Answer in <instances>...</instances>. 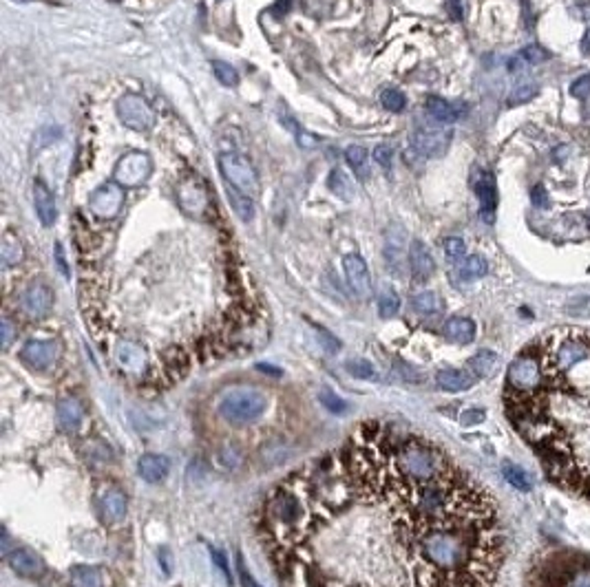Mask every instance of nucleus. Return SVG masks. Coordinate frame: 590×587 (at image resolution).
<instances>
[{
    "instance_id": "f257e3e1",
    "label": "nucleus",
    "mask_w": 590,
    "mask_h": 587,
    "mask_svg": "<svg viewBox=\"0 0 590 587\" xmlns=\"http://www.w3.org/2000/svg\"><path fill=\"white\" fill-rule=\"evenodd\" d=\"M541 367L529 391H507V415L522 437L553 433L590 442V341L586 331H557L529 347ZM549 479L590 502V444L537 437L529 442Z\"/></svg>"
},
{
    "instance_id": "f03ea898",
    "label": "nucleus",
    "mask_w": 590,
    "mask_h": 587,
    "mask_svg": "<svg viewBox=\"0 0 590 587\" xmlns=\"http://www.w3.org/2000/svg\"><path fill=\"white\" fill-rule=\"evenodd\" d=\"M268 395L259 389H233L217 400V415L233 426H250L263 417Z\"/></svg>"
},
{
    "instance_id": "7ed1b4c3",
    "label": "nucleus",
    "mask_w": 590,
    "mask_h": 587,
    "mask_svg": "<svg viewBox=\"0 0 590 587\" xmlns=\"http://www.w3.org/2000/svg\"><path fill=\"white\" fill-rule=\"evenodd\" d=\"M219 172L223 177V182H228L230 186L239 188L241 192L257 197L261 190L259 184V175L253 168V164L245 160V157L237 155V152H223L219 157Z\"/></svg>"
},
{
    "instance_id": "20e7f679",
    "label": "nucleus",
    "mask_w": 590,
    "mask_h": 587,
    "mask_svg": "<svg viewBox=\"0 0 590 587\" xmlns=\"http://www.w3.org/2000/svg\"><path fill=\"white\" fill-rule=\"evenodd\" d=\"M451 137H453L451 128H447L438 122H436V126L434 124H420L412 135L410 152L422 157V160H427V157H440L449 148Z\"/></svg>"
},
{
    "instance_id": "39448f33",
    "label": "nucleus",
    "mask_w": 590,
    "mask_h": 587,
    "mask_svg": "<svg viewBox=\"0 0 590 587\" xmlns=\"http://www.w3.org/2000/svg\"><path fill=\"white\" fill-rule=\"evenodd\" d=\"M153 172V162L146 152H128L113 168V179L122 188H138L146 184Z\"/></svg>"
},
{
    "instance_id": "423d86ee",
    "label": "nucleus",
    "mask_w": 590,
    "mask_h": 587,
    "mask_svg": "<svg viewBox=\"0 0 590 587\" xmlns=\"http://www.w3.org/2000/svg\"><path fill=\"white\" fill-rule=\"evenodd\" d=\"M118 115L124 122V126H128L131 130H138V133H144V130L153 128V124H155V113H153L151 104L138 93H126L120 98Z\"/></svg>"
},
{
    "instance_id": "0eeeda50",
    "label": "nucleus",
    "mask_w": 590,
    "mask_h": 587,
    "mask_svg": "<svg viewBox=\"0 0 590 587\" xmlns=\"http://www.w3.org/2000/svg\"><path fill=\"white\" fill-rule=\"evenodd\" d=\"M124 206V190L120 184H102L88 199V208L100 219L118 217Z\"/></svg>"
},
{
    "instance_id": "6e6552de",
    "label": "nucleus",
    "mask_w": 590,
    "mask_h": 587,
    "mask_svg": "<svg viewBox=\"0 0 590 587\" xmlns=\"http://www.w3.org/2000/svg\"><path fill=\"white\" fill-rule=\"evenodd\" d=\"M58 343L56 341H29L25 347L20 349V358H22V363H25L29 369L34 371H49L54 365H56V360H58Z\"/></svg>"
},
{
    "instance_id": "1a4fd4ad",
    "label": "nucleus",
    "mask_w": 590,
    "mask_h": 587,
    "mask_svg": "<svg viewBox=\"0 0 590 587\" xmlns=\"http://www.w3.org/2000/svg\"><path fill=\"white\" fill-rule=\"evenodd\" d=\"M20 307L29 318L40 321L44 316H49L54 307V294L44 283H31L20 296Z\"/></svg>"
},
{
    "instance_id": "9d476101",
    "label": "nucleus",
    "mask_w": 590,
    "mask_h": 587,
    "mask_svg": "<svg viewBox=\"0 0 590 587\" xmlns=\"http://www.w3.org/2000/svg\"><path fill=\"white\" fill-rule=\"evenodd\" d=\"M343 267H345L347 285L354 291V296H358L360 301L370 298V294H372V276H370V269H367L365 259H362L360 254H347L343 259Z\"/></svg>"
},
{
    "instance_id": "9b49d317",
    "label": "nucleus",
    "mask_w": 590,
    "mask_h": 587,
    "mask_svg": "<svg viewBox=\"0 0 590 587\" xmlns=\"http://www.w3.org/2000/svg\"><path fill=\"white\" fill-rule=\"evenodd\" d=\"M100 512L104 516L106 524H120L124 521V516L128 512V502H126V494L124 490H120L118 486H104L102 492H100Z\"/></svg>"
},
{
    "instance_id": "f8f14e48",
    "label": "nucleus",
    "mask_w": 590,
    "mask_h": 587,
    "mask_svg": "<svg viewBox=\"0 0 590 587\" xmlns=\"http://www.w3.org/2000/svg\"><path fill=\"white\" fill-rule=\"evenodd\" d=\"M407 259H410V252H407V241L402 230L390 228L387 234H385V263H387V269L394 276H400Z\"/></svg>"
},
{
    "instance_id": "ddd939ff",
    "label": "nucleus",
    "mask_w": 590,
    "mask_h": 587,
    "mask_svg": "<svg viewBox=\"0 0 590 587\" xmlns=\"http://www.w3.org/2000/svg\"><path fill=\"white\" fill-rule=\"evenodd\" d=\"M475 197L480 201V217L487 223L495 221V210H497V186L495 177L487 170H482L475 179Z\"/></svg>"
},
{
    "instance_id": "4468645a",
    "label": "nucleus",
    "mask_w": 590,
    "mask_h": 587,
    "mask_svg": "<svg viewBox=\"0 0 590 587\" xmlns=\"http://www.w3.org/2000/svg\"><path fill=\"white\" fill-rule=\"evenodd\" d=\"M34 208L44 228H51L58 219V201L51 188L44 184L42 179H36L34 182Z\"/></svg>"
},
{
    "instance_id": "2eb2a0df",
    "label": "nucleus",
    "mask_w": 590,
    "mask_h": 587,
    "mask_svg": "<svg viewBox=\"0 0 590 587\" xmlns=\"http://www.w3.org/2000/svg\"><path fill=\"white\" fill-rule=\"evenodd\" d=\"M9 568L20 574V576H27V578H36L44 572V561L29 548H14L5 554Z\"/></svg>"
},
{
    "instance_id": "dca6fc26",
    "label": "nucleus",
    "mask_w": 590,
    "mask_h": 587,
    "mask_svg": "<svg viewBox=\"0 0 590 587\" xmlns=\"http://www.w3.org/2000/svg\"><path fill=\"white\" fill-rule=\"evenodd\" d=\"M56 415H58V424L64 433H76L84 424V406L78 398L64 395L56 404Z\"/></svg>"
},
{
    "instance_id": "f3484780",
    "label": "nucleus",
    "mask_w": 590,
    "mask_h": 587,
    "mask_svg": "<svg viewBox=\"0 0 590 587\" xmlns=\"http://www.w3.org/2000/svg\"><path fill=\"white\" fill-rule=\"evenodd\" d=\"M436 269V261L431 256V252L427 250V245L418 239L412 241L410 245V272L414 283H424L431 279Z\"/></svg>"
},
{
    "instance_id": "a211bd4d",
    "label": "nucleus",
    "mask_w": 590,
    "mask_h": 587,
    "mask_svg": "<svg viewBox=\"0 0 590 587\" xmlns=\"http://www.w3.org/2000/svg\"><path fill=\"white\" fill-rule=\"evenodd\" d=\"M424 108H427V115H429L431 120H434V122L442 124V126L456 124L462 115H467V110H469L467 104H464V106H458V104H451V102H447V100H442V98H436V95L427 98Z\"/></svg>"
},
{
    "instance_id": "6ab92c4d",
    "label": "nucleus",
    "mask_w": 590,
    "mask_h": 587,
    "mask_svg": "<svg viewBox=\"0 0 590 587\" xmlns=\"http://www.w3.org/2000/svg\"><path fill=\"white\" fill-rule=\"evenodd\" d=\"M179 203L188 214H201L203 210H208V194L203 190L195 179H188L179 186Z\"/></svg>"
},
{
    "instance_id": "aec40b11",
    "label": "nucleus",
    "mask_w": 590,
    "mask_h": 587,
    "mask_svg": "<svg viewBox=\"0 0 590 587\" xmlns=\"http://www.w3.org/2000/svg\"><path fill=\"white\" fill-rule=\"evenodd\" d=\"M168 470H171V462L168 457L164 455H157V453H144L140 459H138V472L140 477L148 484H160L168 477Z\"/></svg>"
},
{
    "instance_id": "412c9836",
    "label": "nucleus",
    "mask_w": 590,
    "mask_h": 587,
    "mask_svg": "<svg viewBox=\"0 0 590 587\" xmlns=\"http://www.w3.org/2000/svg\"><path fill=\"white\" fill-rule=\"evenodd\" d=\"M473 373L469 369H442L436 373V385L442 389V391H449V393H460V391H467L475 385Z\"/></svg>"
},
{
    "instance_id": "4be33fe9",
    "label": "nucleus",
    "mask_w": 590,
    "mask_h": 587,
    "mask_svg": "<svg viewBox=\"0 0 590 587\" xmlns=\"http://www.w3.org/2000/svg\"><path fill=\"white\" fill-rule=\"evenodd\" d=\"M442 333L453 343L469 345L475 341V323L471 318H464V316H453V318H449L444 323Z\"/></svg>"
},
{
    "instance_id": "5701e85b",
    "label": "nucleus",
    "mask_w": 590,
    "mask_h": 587,
    "mask_svg": "<svg viewBox=\"0 0 590 587\" xmlns=\"http://www.w3.org/2000/svg\"><path fill=\"white\" fill-rule=\"evenodd\" d=\"M223 188H225V197H228L230 206L235 210V214L243 221V223H250L255 219V197L241 192L239 188L230 186L228 182H223Z\"/></svg>"
},
{
    "instance_id": "b1692460",
    "label": "nucleus",
    "mask_w": 590,
    "mask_h": 587,
    "mask_svg": "<svg viewBox=\"0 0 590 587\" xmlns=\"http://www.w3.org/2000/svg\"><path fill=\"white\" fill-rule=\"evenodd\" d=\"M345 160L354 172V177L358 179V182H367L372 170H370V152L367 148H362V146H347L345 148Z\"/></svg>"
},
{
    "instance_id": "393cba45",
    "label": "nucleus",
    "mask_w": 590,
    "mask_h": 587,
    "mask_svg": "<svg viewBox=\"0 0 590 587\" xmlns=\"http://www.w3.org/2000/svg\"><path fill=\"white\" fill-rule=\"evenodd\" d=\"M69 581L73 587H104L102 572L96 566H73L69 570Z\"/></svg>"
},
{
    "instance_id": "a878e982",
    "label": "nucleus",
    "mask_w": 590,
    "mask_h": 587,
    "mask_svg": "<svg viewBox=\"0 0 590 587\" xmlns=\"http://www.w3.org/2000/svg\"><path fill=\"white\" fill-rule=\"evenodd\" d=\"M327 188L338 197V199H343V201H352L354 199V182H352V177L345 172V170H340V168H334L327 177Z\"/></svg>"
},
{
    "instance_id": "bb28decb",
    "label": "nucleus",
    "mask_w": 590,
    "mask_h": 587,
    "mask_svg": "<svg viewBox=\"0 0 590 587\" xmlns=\"http://www.w3.org/2000/svg\"><path fill=\"white\" fill-rule=\"evenodd\" d=\"M487 272H489V263H487V259L480 256V254H471V256H467L464 261H460V267H458V276H460V281H475V279H482Z\"/></svg>"
},
{
    "instance_id": "cd10ccee",
    "label": "nucleus",
    "mask_w": 590,
    "mask_h": 587,
    "mask_svg": "<svg viewBox=\"0 0 590 587\" xmlns=\"http://www.w3.org/2000/svg\"><path fill=\"white\" fill-rule=\"evenodd\" d=\"M495 363H497V355H495V351H491V349H482V351H478V353H475V355L469 360L467 369L473 373V378H475V380H480V378H487V375L493 371Z\"/></svg>"
},
{
    "instance_id": "c85d7f7f",
    "label": "nucleus",
    "mask_w": 590,
    "mask_h": 587,
    "mask_svg": "<svg viewBox=\"0 0 590 587\" xmlns=\"http://www.w3.org/2000/svg\"><path fill=\"white\" fill-rule=\"evenodd\" d=\"M25 252H22V243L11 234L7 232L3 237V243H0V261H3V267H14L22 261Z\"/></svg>"
},
{
    "instance_id": "c756f323",
    "label": "nucleus",
    "mask_w": 590,
    "mask_h": 587,
    "mask_svg": "<svg viewBox=\"0 0 590 587\" xmlns=\"http://www.w3.org/2000/svg\"><path fill=\"white\" fill-rule=\"evenodd\" d=\"M412 307L422 313V316H431V313H438L442 303L438 298V294L436 291H420L416 294V296L412 298Z\"/></svg>"
},
{
    "instance_id": "7c9ffc66",
    "label": "nucleus",
    "mask_w": 590,
    "mask_h": 587,
    "mask_svg": "<svg viewBox=\"0 0 590 587\" xmlns=\"http://www.w3.org/2000/svg\"><path fill=\"white\" fill-rule=\"evenodd\" d=\"M400 309V298L392 287H385L378 296V316L380 318H394Z\"/></svg>"
},
{
    "instance_id": "2f4dec72",
    "label": "nucleus",
    "mask_w": 590,
    "mask_h": 587,
    "mask_svg": "<svg viewBox=\"0 0 590 587\" xmlns=\"http://www.w3.org/2000/svg\"><path fill=\"white\" fill-rule=\"evenodd\" d=\"M502 475H504V479L513 486V488H517V490H531V477L527 475L524 470H522L519 466H515V464H504L502 466Z\"/></svg>"
},
{
    "instance_id": "473e14b6",
    "label": "nucleus",
    "mask_w": 590,
    "mask_h": 587,
    "mask_svg": "<svg viewBox=\"0 0 590 587\" xmlns=\"http://www.w3.org/2000/svg\"><path fill=\"white\" fill-rule=\"evenodd\" d=\"M380 104L387 108L390 113H402L405 106H407V98L400 88H394V86H387L380 91Z\"/></svg>"
},
{
    "instance_id": "72a5a7b5",
    "label": "nucleus",
    "mask_w": 590,
    "mask_h": 587,
    "mask_svg": "<svg viewBox=\"0 0 590 587\" xmlns=\"http://www.w3.org/2000/svg\"><path fill=\"white\" fill-rule=\"evenodd\" d=\"M213 73L215 78L223 84V86H237L239 84V73L233 64L223 62V60H213Z\"/></svg>"
},
{
    "instance_id": "f704fd0d",
    "label": "nucleus",
    "mask_w": 590,
    "mask_h": 587,
    "mask_svg": "<svg viewBox=\"0 0 590 587\" xmlns=\"http://www.w3.org/2000/svg\"><path fill=\"white\" fill-rule=\"evenodd\" d=\"M319 402L325 406V409L330 411V413H334V415H343V413H347V409H350V404L340 398V395H336L332 389H321L319 391Z\"/></svg>"
},
{
    "instance_id": "c9c22d12",
    "label": "nucleus",
    "mask_w": 590,
    "mask_h": 587,
    "mask_svg": "<svg viewBox=\"0 0 590 587\" xmlns=\"http://www.w3.org/2000/svg\"><path fill=\"white\" fill-rule=\"evenodd\" d=\"M442 247H444V256L451 261V263H460L464 261V254H467V245L460 237H447L442 241Z\"/></svg>"
},
{
    "instance_id": "e433bc0d",
    "label": "nucleus",
    "mask_w": 590,
    "mask_h": 587,
    "mask_svg": "<svg viewBox=\"0 0 590 587\" xmlns=\"http://www.w3.org/2000/svg\"><path fill=\"white\" fill-rule=\"evenodd\" d=\"M535 95H537V86L531 84V82H527V84H519V86L513 88L511 95H509V100H507V104H509V106H519V104L531 102Z\"/></svg>"
},
{
    "instance_id": "4c0bfd02",
    "label": "nucleus",
    "mask_w": 590,
    "mask_h": 587,
    "mask_svg": "<svg viewBox=\"0 0 590 587\" xmlns=\"http://www.w3.org/2000/svg\"><path fill=\"white\" fill-rule=\"evenodd\" d=\"M345 369L354 375V378H360V380H376V369L367 363V360H350L345 363Z\"/></svg>"
},
{
    "instance_id": "58836bf2",
    "label": "nucleus",
    "mask_w": 590,
    "mask_h": 587,
    "mask_svg": "<svg viewBox=\"0 0 590 587\" xmlns=\"http://www.w3.org/2000/svg\"><path fill=\"white\" fill-rule=\"evenodd\" d=\"M519 58H522V62H527V64H541V62L551 60V51L539 47V44H529V47H524L519 51Z\"/></svg>"
},
{
    "instance_id": "ea45409f",
    "label": "nucleus",
    "mask_w": 590,
    "mask_h": 587,
    "mask_svg": "<svg viewBox=\"0 0 590 587\" xmlns=\"http://www.w3.org/2000/svg\"><path fill=\"white\" fill-rule=\"evenodd\" d=\"M283 124H285V126H288V128H290V130H292L294 135H297V144H299L301 148H314L316 144H319V140H316L312 133L303 130V128H301L299 124H294V120L285 118V120H283Z\"/></svg>"
},
{
    "instance_id": "a19ab883",
    "label": "nucleus",
    "mask_w": 590,
    "mask_h": 587,
    "mask_svg": "<svg viewBox=\"0 0 590 587\" xmlns=\"http://www.w3.org/2000/svg\"><path fill=\"white\" fill-rule=\"evenodd\" d=\"M374 162L385 170V172H392L394 168V152H392V146L390 144H378L374 148Z\"/></svg>"
},
{
    "instance_id": "79ce46f5",
    "label": "nucleus",
    "mask_w": 590,
    "mask_h": 587,
    "mask_svg": "<svg viewBox=\"0 0 590 587\" xmlns=\"http://www.w3.org/2000/svg\"><path fill=\"white\" fill-rule=\"evenodd\" d=\"M571 95L575 98V100H586V98H590V73H584V76H579L573 84H571Z\"/></svg>"
},
{
    "instance_id": "37998d69",
    "label": "nucleus",
    "mask_w": 590,
    "mask_h": 587,
    "mask_svg": "<svg viewBox=\"0 0 590 587\" xmlns=\"http://www.w3.org/2000/svg\"><path fill=\"white\" fill-rule=\"evenodd\" d=\"M314 329H316V333H319V341H321V345L327 353H338L340 351V343H338V338L334 333H330L325 327H314Z\"/></svg>"
},
{
    "instance_id": "c03bdc74",
    "label": "nucleus",
    "mask_w": 590,
    "mask_h": 587,
    "mask_svg": "<svg viewBox=\"0 0 590 587\" xmlns=\"http://www.w3.org/2000/svg\"><path fill=\"white\" fill-rule=\"evenodd\" d=\"M531 201H533V206L539 208V210H549L551 208V197H549L546 188H544L541 184H537V186L531 188Z\"/></svg>"
},
{
    "instance_id": "a18cd8bd",
    "label": "nucleus",
    "mask_w": 590,
    "mask_h": 587,
    "mask_svg": "<svg viewBox=\"0 0 590 587\" xmlns=\"http://www.w3.org/2000/svg\"><path fill=\"white\" fill-rule=\"evenodd\" d=\"M217 466L228 470V468H237L239 466V455H235L233 448H221L217 453Z\"/></svg>"
},
{
    "instance_id": "49530a36",
    "label": "nucleus",
    "mask_w": 590,
    "mask_h": 587,
    "mask_svg": "<svg viewBox=\"0 0 590 587\" xmlns=\"http://www.w3.org/2000/svg\"><path fill=\"white\" fill-rule=\"evenodd\" d=\"M16 333H18V329L14 327V323L5 316L3 323H0V341H3V349H9V347H11Z\"/></svg>"
},
{
    "instance_id": "de8ad7c7",
    "label": "nucleus",
    "mask_w": 590,
    "mask_h": 587,
    "mask_svg": "<svg viewBox=\"0 0 590 587\" xmlns=\"http://www.w3.org/2000/svg\"><path fill=\"white\" fill-rule=\"evenodd\" d=\"M237 574H239V581H241V585L243 587H261L257 581H255V576L248 572V568H245V563H243V556L237 552Z\"/></svg>"
},
{
    "instance_id": "09e8293b",
    "label": "nucleus",
    "mask_w": 590,
    "mask_h": 587,
    "mask_svg": "<svg viewBox=\"0 0 590 587\" xmlns=\"http://www.w3.org/2000/svg\"><path fill=\"white\" fill-rule=\"evenodd\" d=\"M484 417H487V413H484L482 409H467V411L460 415V424H462V426H478V424L484 422Z\"/></svg>"
},
{
    "instance_id": "8fccbe9b",
    "label": "nucleus",
    "mask_w": 590,
    "mask_h": 587,
    "mask_svg": "<svg viewBox=\"0 0 590 587\" xmlns=\"http://www.w3.org/2000/svg\"><path fill=\"white\" fill-rule=\"evenodd\" d=\"M210 556H213V561L217 563V568L221 570V574L225 576V581L233 583V572H230V566H228V561H225V556H223L219 550H213V552H210Z\"/></svg>"
},
{
    "instance_id": "3c124183",
    "label": "nucleus",
    "mask_w": 590,
    "mask_h": 587,
    "mask_svg": "<svg viewBox=\"0 0 590 587\" xmlns=\"http://www.w3.org/2000/svg\"><path fill=\"white\" fill-rule=\"evenodd\" d=\"M56 263H58V269L64 279H69L71 272H69V265H66V259H64V250H62V243H56Z\"/></svg>"
},
{
    "instance_id": "603ef678",
    "label": "nucleus",
    "mask_w": 590,
    "mask_h": 587,
    "mask_svg": "<svg viewBox=\"0 0 590 587\" xmlns=\"http://www.w3.org/2000/svg\"><path fill=\"white\" fill-rule=\"evenodd\" d=\"M444 7H447V14H449L453 20H462V16H464V11H462V0H447Z\"/></svg>"
},
{
    "instance_id": "864d4df0",
    "label": "nucleus",
    "mask_w": 590,
    "mask_h": 587,
    "mask_svg": "<svg viewBox=\"0 0 590 587\" xmlns=\"http://www.w3.org/2000/svg\"><path fill=\"white\" fill-rule=\"evenodd\" d=\"M157 559H160V563H162V570H164V574H166V576H171V570H173V566H171V552H168L166 548H162V550H160V554H157Z\"/></svg>"
},
{
    "instance_id": "5fc2aeb1",
    "label": "nucleus",
    "mask_w": 590,
    "mask_h": 587,
    "mask_svg": "<svg viewBox=\"0 0 590 587\" xmlns=\"http://www.w3.org/2000/svg\"><path fill=\"white\" fill-rule=\"evenodd\" d=\"M579 47H581V53H584V56H590V27L584 31L581 42H579Z\"/></svg>"
},
{
    "instance_id": "6e6d98bb",
    "label": "nucleus",
    "mask_w": 590,
    "mask_h": 587,
    "mask_svg": "<svg viewBox=\"0 0 590 587\" xmlns=\"http://www.w3.org/2000/svg\"><path fill=\"white\" fill-rule=\"evenodd\" d=\"M257 371H263V373H272L275 378H279L281 375V369H277V367H270V365H257Z\"/></svg>"
}]
</instances>
